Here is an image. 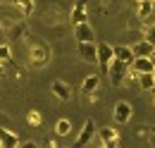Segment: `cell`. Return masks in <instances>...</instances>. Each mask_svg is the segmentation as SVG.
<instances>
[{
  "instance_id": "18",
  "label": "cell",
  "mask_w": 155,
  "mask_h": 148,
  "mask_svg": "<svg viewBox=\"0 0 155 148\" xmlns=\"http://www.w3.org/2000/svg\"><path fill=\"white\" fill-rule=\"evenodd\" d=\"M55 131H58V136H67L72 131V122L69 119H58L55 122Z\"/></svg>"
},
{
  "instance_id": "17",
  "label": "cell",
  "mask_w": 155,
  "mask_h": 148,
  "mask_svg": "<svg viewBox=\"0 0 155 148\" xmlns=\"http://www.w3.org/2000/svg\"><path fill=\"white\" fill-rule=\"evenodd\" d=\"M153 0H141V2H138V17L141 19H146V17H150V15H153Z\"/></svg>"
},
{
  "instance_id": "7",
  "label": "cell",
  "mask_w": 155,
  "mask_h": 148,
  "mask_svg": "<svg viewBox=\"0 0 155 148\" xmlns=\"http://www.w3.org/2000/svg\"><path fill=\"white\" fill-rule=\"evenodd\" d=\"M50 91L55 93V96H58L60 100H69V98H72V86H69V84H67V81H62V79H58V81H53V86H50Z\"/></svg>"
},
{
  "instance_id": "13",
  "label": "cell",
  "mask_w": 155,
  "mask_h": 148,
  "mask_svg": "<svg viewBox=\"0 0 155 148\" xmlns=\"http://www.w3.org/2000/svg\"><path fill=\"white\" fill-rule=\"evenodd\" d=\"M98 86H100L98 74H91V76H86V79H84V84H81V93H93Z\"/></svg>"
},
{
  "instance_id": "27",
  "label": "cell",
  "mask_w": 155,
  "mask_h": 148,
  "mask_svg": "<svg viewBox=\"0 0 155 148\" xmlns=\"http://www.w3.org/2000/svg\"><path fill=\"white\" fill-rule=\"evenodd\" d=\"M150 131H153V134H155V127H153V129H150Z\"/></svg>"
},
{
  "instance_id": "3",
  "label": "cell",
  "mask_w": 155,
  "mask_h": 148,
  "mask_svg": "<svg viewBox=\"0 0 155 148\" xmlns=\"http://www.w3.org/2000/svg\"><path fill=\"white\" fill-rule=\"evenodd\" d=\"M98 65H100V72L107 74L110 69V62H112V57H115V48L110 45V43H103V41H98Z\"/></svg>"
},
{
  "instance_id": "6",
  "label": "cell",
  "mask_w": 155,
  "mask_h": 148,
  "mask_svg": "<svg viewBox=\"0 0 155 148\" xmlns=\"http://www.w3.org/2000/svg\"><path fill=\"white\" fill-rule=\"evenodd\" d=\"M69 17H72V24H74V26L81 24V22H86V19H88V2H86V0H79Z\"/></svg>"
},
{
  "instance_id": "23",
  "label": "cell",
  "mask_w": 155,
  "mask_h": 148,
  "mask_svg": "<svg viewBox=\"0 0 155 148\" xmlns=\"http://www.w3.org/2000/svg\"><path fill=\"white\" fill-rule=\"evenodd\" d=\"M19 146L21 148H36L38 143H36V141H24V143H21V141H19Z\"/></svg>"
},
{
  "instance_id": "1",
  "label": "cell",
  "mask_w": 155,
  "mask_h": 148,
  "mask_svg": "<svg viewBox=\"0 0 155 148\" xmlns=\"http://www.w3.org/2000/svg\"><path fill=\"white\" fill-rule=\"evenodd\" d=\"M127 72H129V65L122 62V60H117V57H112L110 69H107V79H110V84H112V86H119V84L124 81Z\"/></svg>"
},
{
  "instance_id": "4",
  "label": "cell",
  "mask_w": 155,
  "mask_h": 148,
  "mask_svg": "<svg viewBox=\"0 0 155 148\" xmlns=\"http://www.w3.org/2000/svg\"><path fill=\"white\" fill-rule=\"evenodd\" d=\"M93 134H96V124H93L91 119H86V122H84V129H81V134L77 136V143H74V146H77V148L88 146L91 139H93Z\"/></svg>"
},
{
  "instance_id": "26",
  "label": "cell",
  "mask_w": 155,
  "mask_h": 148,
  "mask_svg": "<svg viewBox=\"0 0 155 148\" xmlns=\"http://www.w3.org/2000/svg\"><path fill=\"white\" fill-rule=\"evenodd\" d=\"M0 74H2V65H0Z\"/></svg>"
},
{
  "instance_id": "22",
  "label": "cell",
  "mask_w": 155,
  "mask_h": 148,
  "mask_svg": "<svg viewBox=\"0 0 155 148\" xmlns=\"http://www.w3.org/2000/svg\"><path fill=\"white\" fill-rule=\"evenodd\" d=\"M143 38H146L148 43H153V45H155V24H153V26H148V31H146V36H143Z\"/></svg>"
},
{
  "instance_id": "20",
  "label": "cell",
  "mask_w": 155,
  "mask_h": 148,
  "mask_svg": "<svg viewBox=\"0 0 155 148\" xmlns=\"http://www.w3.org/2000/svg\"><path fill=\"white\" fill-rule=\"evenodd\" d=\"M26 119H29V124H41V112L38 110H31L26 115Z\"/></svg>"
},
{
  "instance_id": "11",
  "label": "cell",
  "mask_w": 155,
  "mask_h": 148,
  "mask_svg": "<svg viewBox=\"0 0 155 148\" xmlns=\"http://www.w3.org/2000/svg\"><path fill=\"white\" fill-rule=\"evenodd\" d=\"M131 69H136V72L141 74V72H153L155 67H153V62H150L148 55H138V57H134V62H131Z\"/></svg>"
},
{
  "instance_id": "21",
  "label": "cell",
  "mask_w": 155,
  "mask_h": 148,
  "mask_svg": "<svg viewBox=\"0 0 155 148\" xmlns=\"http://www.w3.org/2000/svg\"><path fill=\"white\" fill-rule=\"evenodd\" d=\"M12 57V53H10V45H0V62H7Z\"/></svg>"
},
{
  "instance_id": "29",
  "label": "cell",
  "mask_w": 155,
  "mask_h": 148,
  "mask_svg": "<svg viewBox=\"0 0 155 148\" xmlns=\"http://www.w3.org/2000/svg\"><path fill=\"white\" fill-rule=\"evenodd\" d=\"M153 2H155V0H153Z\"/></svg>"
},
{
  "instance_id": "14",
  "label": "cell",
  "mask_w": 155,
  "mask_h": 148,
  "mask_svg": "<svg viewBox=\"0 0 155 148\" xmlns=\"http://www.w3.org/2000/svg\"><path fill=\"white\" fill-rule=\"evenodd\" d=\"M138 86L143 89V91H150L155 86V76H153V72H141L138 74Z\"/></svg>"
},
{
  "instance_id": "9",
  "label": "cell",
  "mask_w": 155,
  "mask_h": 148,
  "mask_svg": "<svg viewBox=\"0 0 155 148\" xmlns=\"http://www.w3.org/2000/svg\"><path fill=\"white\" fill-rule=\"evenodd\" d=\"M98 134H100V139H103V146H107V148H115V146H119L117 131L112 129V127H103V129L98 131Z\"/></svg>"
},
{
  "instance_id": "10",
  "label": "cell",
  "mask_w": 155,
  "mask_h": 148,
  "mask_svg": "<svg viewBox=\"0 0 155 148\" xmlns=\"http://www.w3.org/2000/svg\"><path fill=\"white\" fill-rule=\"evenodd\" d=\"M74 31H77V41H96V34H93V29H91V24L88 22H81L74 26Z\"/></svg>"
},
{
  "instance_id": "25",
  "label": "cell",
  "mask_w": 155,
  "mask_h": 148,
  "mask_svg": "<svg viewBox=\"0 0 155 148\" xmlns=\"http://www.w3.org/2000/svg\"><path fill=\"white\" fill-rule=\"evenodd\" d=\"M134 2H136V5H138V2H141V0H134Z\"/></svg>"
},
{
  "instance_id": "12",
  "label": "cell",
  "mask_w": 155,
  "mask_h": 148,
  "mask_svg": "<svg viewBox=\"0 0 155 148\" xmlns=\"http://www.w3.org/2000/svg\"><path fill=\"white\" fill-rule=\"evenodd\" d=\"M115 57L122 60V62H127V65H131V62H134V50L127 48V45H117L115 48Z\"/></svg>"
},
{
  "instance_id": "19",
  "label": "cell",
  "mask_w": 155,
  "mask_h": 148,
  "mask_svg": "<svg viewBox=\"0 0 155 148\" xmlns=\"http://www.w3.org/2000/svg\"><path fill=\"white\" fill-rule=\"evenodd\" d=\"M45 60H48V55H45V50H38V48H34V50H31V62H34L36 67H41V65H45Z\"/></svg>"
},
{
  "instance_id": "8",
  "label": "cell",
  "mask_w": 155,
  "mask_h": 148,
  "mask_svg": "<svg viewBox=\"0 0 155 148\" xmlns=\"http://www.w3.org/2000/svg\"><path fill=\"white\" fill-rule=\"evenodd\" d=\"M0 146H2V148H17V146H19V136H17L15 131L0 127Z\"/></svg>"
},
{
  "instance_id": "2",
  "label": "cell",
  "mask_w": 155,
  "mask_h": 148,
  "mask_svg": "<svg viewBox=\"0 0 155 148\" xmlns=\"http://www.w3.org/2000/svg\"><path fill=\"white\" fill-rule=\"evenodd\" d=\"M77 50H79V57L88 65H96L98 62V45L96 41H77Z\"/></svg>"
},
{
  "instance_id": "5",
  "label": "cell",
  "mask_w": 155,
  "mask_h": 148,
  "mask_svg": "<svg viewBox=\"0 0 155 148\" xmlns=\"http://www.w3.org/2000/svg\"><path fill=\"white\" fill-rule=\"evenodd\" d=\"M131 112L134 110H131V105H129L127 100H119L115 105V112H112V115H115V122L117 124H127V122L131 119Z\"/></svg>"
},
{
  "instance_id": "16",
  "label": "cell",
  "mask_w": 155,
  "mask_h": 148,
  "mask_svg": "<svg viewBox=\"0 0 155 148\" xmlns=\"http://www.w3.org/2000/svg\"><path fill=\"white\" fill-rule=\"evenodd\" d=\"M15 7H19L24 17H31L34 15V0H12Z\"/></svg>"
},
{
  "instance_id": "28",
  "label": "cell",
  "mask_w": 155,
  "mask_h": 148,
  "mask_svg": "<svg viewBox=\"0 0 155 148\" xmlns=\"http://www.w3.org/2000/svg\"><path fill=\"white\" fill-rule=\"evenodd\" d=\"M153 76H155V69H153Z\"/></svg>"
},
{
  "instance_id": "24",
  "label": "cell",
  "mask_w": 155,
  "mask_h": 148,
  "mask_svg": "<svg viewBox=\"0 0 155 148\" xmlns=\"http://www.w3.org/2000/svg\"><path fill=\"white\" fill-rule=\"evenodd\" d=\"M148 57H150V62H153V67H155V48H153V53H150Z\"/></svg>"
},
{
  "instance_id": "15",
  "label": "cell",
  "mask_w": 155,
  "mask_h": 148,
  "mask_svg": "<svg viewBox=\"0 0 155 148\" xmlns=\"http://www.w3.org/2000/svg\"><path fill=\"white\" fill-rule=\"evenodd\" d=\"M153 43H148V41H146V38H143V41H138V43H136L134 45V57H138V55H150V53H153Z\"/></svg>"
}]
</instances>
